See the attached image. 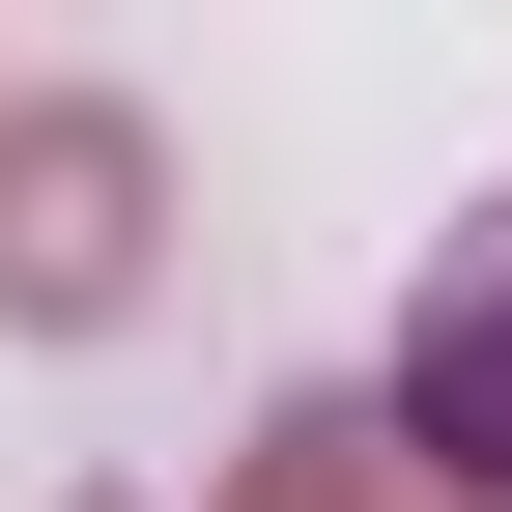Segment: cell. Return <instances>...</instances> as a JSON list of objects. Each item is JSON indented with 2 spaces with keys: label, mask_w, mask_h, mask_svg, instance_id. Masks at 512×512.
I'll use <instances>...</instances> for the list:
<instances>
[{
  "label": "cell",
  "mask_w": 512,
  "mask_h": 512,
  "mask_svg": "<svg viewBox=\"0 0 512 512\" xmlns=\"http://www.w3.org/2000/svg\"><path fill=\"white\" fill-rule=\"evenodd\" d=\"M370 456H399L427 512H512V200L399 285V370H370Z\"/></svg>",
  "instance_id": "1"
},
{
  "label": "cell",
  "mask_w": 512,
  "mask_h": 512,
  "mask_svg": "<svg viewBox=\"0 0 512 512\" xmlns=\"http://www.w3.org/2000/svg\"><path fill=\"white\" fill-rule=\"evenodd\" d=\"M143 200H171V171H143V114H114V86L0 114V313H57V342H86V313L143 285Z\"/></svg>",
  "instance_id": "2"
},
{
  "label": "cell",
  "mask_w": 512,
  "mask_h": 512,
  "mask_svg": "<svg viewBox=\"0 0 512 512\" xmlns=\"http://www.w3.org/2000/svg\"><path fill=\"white\" fill-rule=\"evenodd\" d=\"M228 512H427V484L370 456V427H256V456H228Z\"/></svg>",
  "instance_id": "3"
}]
</instances>
